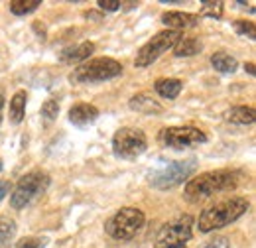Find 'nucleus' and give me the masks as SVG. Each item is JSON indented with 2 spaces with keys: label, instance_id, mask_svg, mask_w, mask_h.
<instances>
[{
  "label": "nucleus",
  "instance_id": "1",
  "mask_svg": "<svg viewBox=\"0 0 256 248\" xmlns=\"http://www.w3.org/2000/svg\"><path fill=\"white\" fill-rule=\"evenodd\" d=\"M240 180H242V174L234 170H213V172L199 174L186 184V199L192 203H199L217 193L236 189Z\"/></svg>",
  "mask_w": 256,
  "mask_h": 248
},
{
  "label": "nucleus",
  "instance_id": "2",
  "mask_svg": "<svg viewBox=\"0 0 256 248\" xmlns=\"http://www.w3.org/2000/svg\"><path fill=\"white\" fill-rule=\"evenodd\" d=\"M246 211H248V201L244 197H230V199H224L221 203L205 209L199 215L197 226H199L201 232H211V230L223 228L226 224L234 222Z\"/></svg>",
  "mask_w": 256,
  "mask_h": 248
},
{
  "label": "nucleus",
  "instance_id": "3",
  "mask_svg": "<svg viewBox=\"0 0 256 248\" xmlns=\"http://www.w3.org/2000/svg\"><path fill=\"white\" fill-rule=\"evenodd\" d=\"M120 73H122V65L116 60L95 58V60H89V62L81 63L79 67H75L73 73L69 75V81L75 85H93V83L114 79Z\"/></svg>",
  "mask_w": 256,
  "mask_h": 248
},
{
  "label": "nucleus",
  "instance_id": "4",
  "mask_svg": "<svg viewBox=\"0 0 256 248\" xmlns=\"http://www.w3.org/2000/svg\"><path fill=\"white\" fill-rule=\"evenodd\" d=\"M48 187H50V176L42 170H34L30 174L22 176L10 193V207L12 209H24L34 199L44 195Z\"/></svg>",
  "mask_w": 256,
  "mask_h": 248
},
{
  "label": "nucleus",
  "instance_id": "5",
  "mask_svg": "<svg viewBox=\"0 0 256 248\" xmlns=\"http://www.w3.org/2000/svg\"><path fill=\"white\" fill-rule=\"evenodd\" d=\"M144 213L136 207H122L120 211H116L112 217L106 220L104 230L110 238L114 240H130L134 238L140 228L144 226Z\"/></svg>",
  "mask_w": 256,
  "mask_h": 248
},
{
  "label": "nucleus",
  "instance_id": "6",
  "mask_svg": "<svg viewBox=\"0 0 256 248\" xmlns=\"http://www.w3.org/2000/svg\"><path fill=\"white\" fill-rule=\"evenodd\" d=\"M195 170H197V162L193 158L192 160H184V162H172L166 168H162V170L154 172L150 176V184H152V187L162 189V191L174 189L180 184L188 182Z\"/></svg>",
  "mask_w": 256,
  "mask_h": 248
},
{
  "label": "nucleus",
  "instance_id": "7",
  "mask_svg": "<svg viewBox=\"0 0 256 248\" xmlns=\"http://www.w3.org/2000/svg\"><path fill=\"white\" fill-rule=\"evenodd\" d=\"M148 148L146 134L138 128H120L112 136V152L120 160H134Z\"/></svg>",
  "mask_w": 256,
  "mask_h": 248
},
{
  "label": "nucleus",
  "instance_id": "8",
  "mask_svg": "<svg viewBox=\"0 0 256 248\" xmlns=\"http://www.w3.org/2000/svg\"><path fill=\"white\" fill-rule=\"evenodd\" d=\"M182 38V32H174V30H166L156 34L150 42H146L138 54H136V60L134 65L136 67H148L160 58L162 54H166L170 48H174L178 44V40Z\"/></svg>",
  "mask_w": 256,
  "mask_h": 248
},
{
  "label": "nucleus",
  "instance_id": "9",
  "mask_svg": "<svg viewBox=\"0 0 256 248\" xmlns=\"http://www.w3.org/2000/svg\"><path fill=\"white\" fill-rule=\"evenodd\" d=\"M192 224L193 220L190 215L168 222L158 232L154 248H186V244L192 240Z\"/></svg>",
  "mask_w": 256,
  "mask_h": 248
},
{
  "label": "nucleus",
  "instance_id": "10",
  "mask_svg": "<svg viewBox=\"0 0 256 248\" xmlns=\"http://www.w3.org/2000/svg\"><path fill=\"white\" fill-rule=\"evenodd\" d=\"M160 142L166 148L184 150V148L205 144L207 136L203 130H199L195 126H172V128H164L160 132Z\"/></svg>",
  "mask_w": 256,
  "mask_h": 248
},
{
  "label": "nucleus",
  "instance_id": "11",
  "mask_svg": "<svg viewBox=\"0 0 256 248\" xmlns=\"http://www.w3.org/2000/svg\"><path fill=\"white\" fill-rule=\"evenodd\" d=\"M96 116H98V108L93 104H87V102H79V104L71 106V110H69V122L79 126V128L93 124Z\"/></svg>",
  "mask_w": 256,
  "mask_h": 248
},
{
  "label": "nucleus",
  "instance_id": "12",
  "mask_svg": "<svg viewBox=\"0 0 256 248\" xmlns=\"http://www.w3.org/2000/svg\"><path fill=\"white\" fill-rule=\"evenodd\" d=\"M162 22L172 28L174 32L186 30V28H193L199 22V16L195 14H188V12H164L162 14Z\"/></svg>",
  "mask_w": 256,
  "mask_h": 248
},
{
  "label": "nucleus",
  "instance_id": "13",
  "mask_svg": "<svg viewBox=\"0 0 256 248\" xmlns=\"http://www.w3.org/2000/svg\"><path fill=\"white\" fill-rule=\"evenodd\" d=\"M128 104H130L132 110H136L140 114H160V112H164V106L148 93H140L132 96Z\"/></svg>",
  "mask_w": 256,
  "mask_h": 248
},
{
  "label": "nucleus",
  "instance_id": "14",
  "mask_svg": "<svg viewBox=\"0 0 256 248\" xmlns=\"http://www.w3.org/2000/svg\"><path fill=\"white\" fill-rule=\"evenodd\" d=\"M95 52V44L93 42H81L79 46L75 48H67L62 52L60 60L64 63H79V62H85L89 60V56Z\"/></svg>",
  "mask_w": 256,
  "mask_h": 248
},
{
  "label": "nucleus",
  "instance_id": "15",
  "mask_svg": "<svg viewBox=\"0 0 256 248\" xmlns=\"http://www.w3.org/2000/svg\"><path fill=\"white\" fill-rule=\"evenodd\" d=\"M201 48H203L201 42L195 38H180L178 44L174 46V54L176 58H192L201 52Z\"/></svg>",
  "mask_w": 256,
  "mask_h": 248
},
{
  "label": "nucleus",
  "instance_id": "16",
  "mask_svg": "<svg viewBox=\"0 0 256 248\" xmlns=\"http://www.w3.org/2000/svg\"><path fill=\"white\" fill-rule=\"evenodd\" d=\"M154 89L160 96L172 100V98H176L178 94L182 93V81L180 79H158L154 83Z\"/></svg>",
  "mask_w": 256,
  "mask_h": 248
},
{
  "label": "nucleus",
  "instance_id": "17",
  "mask_svg": "<svg viewBox=\"0 0 256 248\" xmlns=\"http://www.w3.org/2000/svg\"><path fill=\"white\" fill-rule=\"evenodd\" d=\"M226 120L232 124H252L256 118V112L252 106H234L226 114Z\"/></svg>",
  "mask_w": 256,
  "mask_h": 248
},
{
  "label": "nucleus",
  "instance_id": "18",
  "mask_svg": "<svg viewBox=\"0 0 256 248\" xmlns=\"http://www.w3.org/2000/svg\"><path fill=\"white\" fill-rule=\"evenodd\" d=\"M211 65L219 73H234L236 67H238V62H236V58H232V56H228L224 52H217V54L211 56Z\"/></svg>",
  "mask_w": 256,
  "mask_h": 248
},
{
  "label": "nucleus",
  "instance_id": "19",
  "mask_svg": "<svg viewBox=\"0 0 256 248\" xmlns=\"http://www.w3.org/2000/svg\"><path fill=\"white\" fill-rule=\"evenodd\" d=\"M26 91H18L14 93L12 100H10V120L14 124H20L24 118V112H26Z\"/></svg>",
  "mask_w": 256,
  "mask_h": 248
},
{
  "label": "nucleus",
  "instance_id": "20",
  "mask_svg": "<svg viewBox=\"0 0 256 248\" xmlns=\"http://www.w3.org/2000/svg\"><path fill=\"white\" fill-rule=\"evenodd\" d=\"M42 2L40 0H12L10 2V12L16 14V16H26L34 12Z\"/></svg>",
  "mask_w": 256,
  "mask_h": 248
},
{
  "label": "nucleus",
  "instance_id": "21",
  "mask_svg": "<svg viewBox=\"0 0 256 248\" xmlns=\"http://www.w3.org/2000/svg\"><path fill=\"white\" fill-rule=\"evenodd\" d=\"M16 234V222L8 217H0V246Z\"/></svg>",
  "mask_w": 256,
  "mask_h": 248
},
{
  "label": "nucleus",
  "instance_id": "22",
  "mask_svg": "<svg viewBox=\"0 0 256 248\" xmlns=\"http://www.w3.org/2000/svg\"><path fill=\"white\" fill-rule=\"evenodd\" d=\"M201 16L209 18H221L223 16V2L213 0V2H201Z\"/></svg>",
  "mask_w": 256,
  "mask_h": 248
},
{
  "label": "nucleus",
  "instance_id": "23",
  "mask_svg": "<svg viewBox=\"0 0 256 248\" xmlns=\"http://www.w3.org/2000/svg\"><path fill=\"white\" fill-rule=\"evenodd\" d=\"M46 244H48V238L44 236H26L14 242L12 248H46Z\"/></svg>",
  "mask_w": 256,
  "mask_h": 248
},
{
  "label": "nucleus",
  "instance_id": "24",
  "mask_svg": "<svg viewBox=\"0 0 256 248\" xmlns=\"http://www.w3.org/2000/svg\"><path fill=\"white\" fill-rule=\"evenodd\" d=\"M234 32L248 38V40H254L256 38V28H254V22H246V20H236L234 24Z\"/></svg>",
  "mask_w": 256,
  "mask_h": 248
},
{
  "label": "nucleus",
  "instance_id": "25",
  "mask_svg": "<svg viewBox=\"0 0 256 248\" xmlns=\"http://www.w3.org/2000/svg\"><path fill=\"white\" fill-rule=\"evenodd\" d=\"M58 114H60V104H58V100L50 98V100H46V102L42 104V116H46L48 120H56Z\"/></svg>",
  "mask_w": 256,
  "mask_h": 248
},
{
  "label": "nucleus",
  "instance_id": "26",
  "mask_svg": "<svg viewBox=\"0 0 256 248\" xmlns=\"http://www.w3.org/2000/svg\"><path fill=\"white\" fill-rule=\"evenodd\" d=\"M96 4H98V8L104 10V12H114V10H118V8L122 6V2H118V0H98Z\"/></svg>",
  "mask_w": 256,
  "mask_h": 248
},
{
  "label": "nucleus",
  "instance_id": "27",
  "mask_svg": "<svg viewBox=\"0 0 256 248\" xmlns=\"http://www.w3.org/2000/svg\"><path fill=\"white\" fill-rule=\"evenodd\" d=\"M203 248H230V242L226 236H215L213 240H209Z\"/></svg>",
  "mask_w": 256,
  "mask_h": 248
},
{
  "label": "nucleus",
  "instance_id": "28",
  "mask_svg": "<svg viewBox=\"0 0 256 248\" xmlns=\"http://www.w3.org/2000/svg\"><path fill=\"white\" fill-rule=\"evenodd\" d=\"M8 191H10V184L8 182H2L0 180V203H2V199L8 195Z\"/></svg>",
  "mask_w": 256,
  "mask_h": 248
},
{
  "label": "nucleus",
  "instance_id": "29",
  "mask_svg": "<svg viewBox=\"0 0 256 248\" xmlns=\"http://www.w3.org/2000/svg\"><path fill=\"white\" fill-rule=\"evenodd\" d=\"M2 108H4V93L0 91V124H2Z\"/></svg>",
  "mask_w": 256,
  "mask_h": 248
},
{
  "label": "nucleus",
  "instance_id": "30",
  "mask_svg": "<svg viewBox=\"0 0 256 248\" xmlns=\"http://www.w3.org/2000/svg\"><path fill=\"white\" fill-rule=\"evenodd\" d=\"M244 69H246L250 75H254V63H246V65H244Z\"/></svg>",
  "mask_w": 256,
  "mask_h": 248
},
{
  "label": "nucleus",
  "instance_id": "31",
  "mask_svg": "<svg viewBox=\"0 0 256 248\" xmlns=\"http://www.w3.org/2000/svg\"><path fill=\"white\" fill-rule=\"evenodd\" d=\"M0 170H2V160H0Z\"/></svg>",
  "mask_w": 256,
  "mask_h": 248
}]
</instances>
